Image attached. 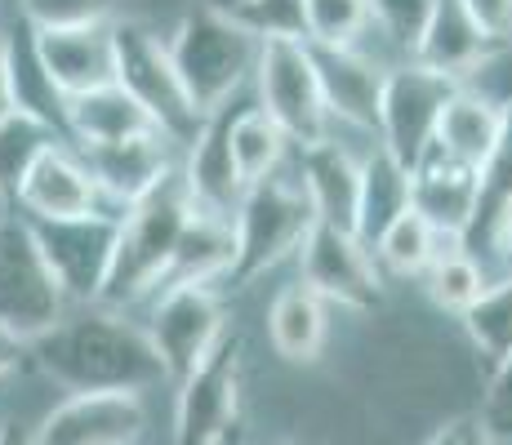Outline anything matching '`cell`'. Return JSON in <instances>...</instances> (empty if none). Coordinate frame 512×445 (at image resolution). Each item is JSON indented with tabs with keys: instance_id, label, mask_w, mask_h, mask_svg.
Listing matches in <instances>:
<instances>
[{
	"instance_id": "cell-12",
	"label": "cell",
	"mask_w": 512,
	"mask_h": 445,
	"mask_svg": "<svg viewBox=\"0 0 512 445\" xmlns=\"http://www.w3.org/2000/svg\"><path fill=\"white\" fill-rule=\"evenodd\" d=\"M299 285H308L321 303H339L348 312H374L383 299V276L374 254L361 245V236L339 227L312 223V232L299 245Z\"/></svg>"
},
{
	"instance_id": "cell-5",
	"label": "cell",
	"mask_w": 512,
	"mask_h": 445,
	"mask_svg": "<svg viewBox=\"0 0 512 445\" xmlns=\"http://www.w3.org/2000/svg\"><path fill=\"white\" fill-rule=\"evenodd\" d=\"M312 205L303 196V187L294 178H263V183L245 187L241 205L232 214V236H236V259L228 281L232 285H250L263 272L281 267L285 259H294L303 245V236L312 232Z\"/></svg>"
},
{
	"instance_id": "cell-42",
	"label": "cell",
	"mask_w": 512,
	"mask_h": 445,
	"mask_svg": "<svg viewBox=\"0 0 512 445\" xmlns=\"http://www.w3.org/2000/svg\"><path fill=\"white\" fill-rule=\"evenodd\" d=\"M14 112V94H9V58H5V36H0V116Z\"/></svg>"
},
{
	"instance_id": "cell-4",
	"label": "cell",
	"mask_w": 512,
	"mask_h": 445,
	"mask_svg": "<svg viewBox=\"0 0 512 445\" xmlns=\"http://www.w3.org/2000/svg\"><path fill=\"white\" fill-rule=\"evenodd\" d=\"M112 54H116V89L174 147H192V138L201 134V116H196L192 98H187L179 72H174L165 36H156L152 27L134 23V18H116Z\"/></svg>"
},
{
	"instance_id": "cell-33",
	"label": "cell",
	"mask_w": 512,
	"mask_h": 445,
	"mask_svg": "<svg viewBox=\"0 0 512 445\" xmlns=\"http://www.w3.org/2000/svg\"><path fill=\"white\" fill-rule=\"evenodd\" d=\"M303 45L312 49H357L370 32L366 0H299Z\"/></svg>"
},
{
	"instance_id": "cell-1",
	"label": "cell",
	"mask_w": 512,
	"mask_h": 445,
	"mask_svg": "<svg viewBox=\"0 0 512 445\" xmlns=\"http://www.w3.org/2000/svg\"><path fill=\"white\" fill-rule=\"evenodd\" d=\"M27 356H36V365L72 397H98V392L143 397L147 388L165 383V365L143 325L98 303H90V312L63 316L54 330L32 339Z\"/></svg>"
},
{
	"instance_id": "cell-17",
	"label": "cell",
	"mask_w": 512,
	"mask_h": 445,
	"mask_svg": "<svg viewBox=\"0 0 512 445\" xmlns=\"http://www.w3.org/2000/svg\"><path fill=\"white\" fill-rule=\"evenodd\" d=\"M36 58H41L49 85L58 98H81L94 89L116 85V54H112V23L107 27H76V32H32Z\"/></svg>"
},
{
	"instance_id": "cell-20",
	"label": "cell",
	"mask_w": 512,
	"mask_h": 445,
	"mask_svg": "<svg viewBox=\"0 0 512 445\" xmlns=\"http://www.w3.org/2000/svg\"><path fill=\"white\" fill-rule=\"evenodd\" d=\"M312 67H317V85H321V98H326L330 121L357 125V130L374 134V125H379L383 72L388 67H379L361 49H312Z\"/></svg>"
},
{
	"instance_id": "cell-26",
	"label": "cell",
	"mask_w": 512,
	"mask_h": 445,
	"mask_svg": "<svg viewBox=\"0 0 512 445\" xmlns=\"http://www.w3.org/2000/svg\"><path fill=\"white\" fill-rule=\"evenodd\" d=\"M495 138H499V103L495 98H486L481 89L459 85L455 98L446 103V112H441L437 147L481 170V161L490 156Z\"/></svg>"
},
{
	"instance_id": "cell-43",
	"label": "cell",
	"mask_w": 512,
	"mask_h": 445,
	"mask_svg": "<svg viewBox=\"0 0 512 445\" xmlns=\"http://www.w3.org/2000/svg\"><path fill=\"white\" fill-rule=\"evenodd\" d=\"M495 254H499V263H504V276H512V223L504 227V236H499Z\"/></svg>"
},
{
	"instance_id": "cell-19",
	"label": "cell",
	"mask_w": 512,
	"mask_h": 445,
	"mask_svg": "<svg viewBox=\"0 0 512 445\" xmlns=\"http://www.w3.org/2000/svg\"><path fill=\"white\" fill-rule=\"evenodd\" d=\"M232 112H236V107H223V112L205 116L201 134L192 138L187 161L179 170L196 210H201V214H219V219H232L236 205H241V196H245V183H241V174H236L232 143H228Z\"/></svg>"
},
{
	"instance_id": "cell-38",
	"label": "cell",
	"mask_w": 512,
	"mask_h": 445,
	"mask_svg": "<svg viewBox=\"0 0 512 445\" xmlns=\"http://www.w3.org/2000/svg\"><path fill=\"white\" fill-rule=\"evenodd\" d=\"M481 423L490 428V437H512V356L504 365H495V374H490Z\"/></svg>"
},
{
	"instance_id": "cell-36",
	"label": "cell",
	"mask_w": 512,
	"mask_h": 445,
	"mask_svg": "<svg viewBox=\"0 0 512 445\" xmlns=\"http://www.w3.org/2000/svg\"><path fill=\"white\" fill-rule=\"evenodd\" d=\"M219 9L259 41H303L299 0H232Z\"/></svg>"
},
{
	"instance_id": "cell-11",
	"label": "cell",
	"mask_w": 512,
	"mask_h": 445,
	"mask_svg": "<svg viewBox=\"0 0 512 445\" xmlns=\"http://www.w3.org/2000/svg\"><path fill=\"white\" fill-rule=\"evenodd\" d=\"M236 419H241V339L223 334L219 348L179 383L174 445H223L232 441Z\"/></svg>"
},
{
	"instance_id": "cell-34",
	"label": "cell",
	"mask_w": 512,
	"mask_h": 445,
	"mask_svg": "<svg viewBox=\"0 0 512 445\" xmlns=\"http://www.w3.org/2000/svg\"><path fill=\"white\" fill-rule=\"evenodd\" d=\"M472 339V348L486 356L490 365H504L512 356V276L490 281L481 290V299L459 316Z\"/></svg>"
},
{
	"instance_id": "cell-6",
	"label": "cell",
	"mask_w": 512,
	"mask_h": 445,
	"mask_svg": "<svg viewBox=\"0 0 512 445\" xmlns=\"http://www.w3.org/2000/svg\"><path fill=\"white\" fill-rule=\"evenodd\" d=\"M254 89H259V112L290 138V147H317L334 138V121L317 85L312 49L303 41H263L254 63Z\"/></svg>"
},
{
	"instance_id": "cell-45",
	"label": "cell",
	"mask_w": 512,
	"mask_h": 445,
	"mask_svg": "<svg viewBox=\"0 0 512 445\" xmlns=\"http://www.w3.org/2000/svg\"><path fill=\"white\" fill-rule=\"evenodd\" d=\"M0 219H5V201H0Z\"/></svg>"
},
{
	"instance_id": "cell-39",
	"label": "cell",
	"mask_w": 512,
	"mask_h": 445,
	"mask_svg": "<svg viewBox=\"0 0 512 445\" xmlns=\"http://www.w3.org/2000/svg\"><path fill=\"white\" fill-rule=\"evenodd\" d=\"M459 5L495 49L512 45V0H459Z\"/></svg>"
},
{
	"instance_id": "cell-46",
	"label": "cell",
	"mask_w": 512,
	"mask_h": 445,
	"mask_svg": "<svg viewBox=\"0 0 512 445\" xmlns=\"http://www.w3.org/2000/svg\"><path fill=\"white\" fill-rule=\"evenodd\" d=\"M0 36H5V27H0Z\"/></svg>"
},
{
	"instance_id": "cell-22",
	"label": "cell",
	"mask_w": 512,
	"mask_h": 445,
	"mask_svg": "<svg viewBox=\"0 0 512 445\" xmlns=\"http://www.w3.org/2000/svg\"><path fill=\"white\" fill-rule=\"evenodd\" d=\"M512 223V98L499 103V138L477 170V205L464 236V250H495L504 227Z\"/></svg>"
},
{
	"instance_id": "cell-9",
	"label": "cell",
	"mask_w": 512,
	"mask_h": 445,
	"mask_svg": "<svg viewBox=\"0 0 512 445\" xmlns=\"http://www.w3.org/2000/svg\"><path fill=\"white\" fill-rule=\"evenodd\" d=\"M67 312V299L58 294L54 276L27 232L23 214L0 219V330L18 334L23 343L54 330Z\"/></svg>"
},
{
	"instance_id": "cell-8",
	"label": "cell",
	"mask_w": 512,
	"mask_h": 445,
	"mask_svg": "<svg viewBox=\"0 0 512 445\" xmlns=\"http://www.w3.org/2000/svg\"><path fill=\"white\" fill-rule=\"evenodd\" d=\"M27 232H32L58 294L67 303H98L116 254L121 214L98 210L81 214V219H27Z\"/></svg>"
},
{
	"instance_id": "cell-7",
	"label": "cell",
	"mask_w": 512,
	"mask_h": 445,
	"mask_svg": "<svg viewBox=\"0 0 512 445\" xmlns=\"http://www.w3.org/2000/svg\"><path fill=\"white\" fill-rule=\"evenodd\" d=\"M464 81H450V76L432 72L419 63H397L383 72V94H379V152H388L401 170H415L419 156L437 143V125L446 103L455 98V89Z\"/></svg>"
},
{
	"instance_id": "cell-37",
	"label": "cell",
	"mask_w": 512,
	"mask_h": 445,
	"mask_svg": "<svg viewBox=\"0 0 512 445\" xmlns=\"http://www.w3.org/2000/svg\"><path fill=\"white\" fill-rule=\"evenodd\" d=\"M366 5H370V27H379V32L410 58L437 0H366Z\"/></svg>"
},
{
	"instance_id": "cell-24",
	"label": "cell",
	"mask_w": 512,
	"mask_h": 445,
	"mask_svg": "<svg viewBox=\"0 0 512 445\" xmlns=\"http://www.w3.org/2000/svg\"><path fill=\"white\" fill-rule=\"evenodd\" d=\"M143 130H156V125L147 121V116L116 85L94 89V94H81V98H67L63 103V134L76 138L81 152L121 143V138H134Z\"/></svg>"
},
{
	"instance_id": "cell-10",
	"label": "cell",
	"mask_w": 512,
	"mask_h": 445,
	"mask_svg": "<svg viewBox=\"0 0 512 445\" xmlns=\"http://www.w3.org/2000/svg\"><path fill=\"white\" fill-rule=\"evenodd\" d=\"M228 334V308L210 285H170L152 303L147 339L165 365V379L183 383Z\"/></svg>"
},
{
	"instance_id": "cell-21",
	"label": "cell",
	"mask_w": 512,
	"mask_h": 445,
	"mask_svg": "<svg viewBox=\"0 0 512 445\" xmlns=\"http://www.w3.org/2000/svg\"><path fill=\"white\" fill-rule=\"evenodd\" d=\"M495 54L499 49L477 32V23L464 14L459 0H437L419 32V45H415V54H410V63L432 67V72L468 85V76L477 72L481 63H490Z\"/></svg>"
},
{
	"instance_id": "cell-13",
	"label": "cell",
	"mask_w": 512,
	"mask_h": 445,
	"mask_svg": "<svg viewBox=\"0 0 512 445\" xmlns=\"http://www.w3.org/2000/svg\"><path fill=\"white\" fill-rule=\"evenodd\" d=\"M147 428L143 397L130 392H98L67 397L41 419L32 445H134Z\"/></svg>"
},
{
	"instance_id": "cell-29",
	"label": "cell",
	"mask_w": 512,
	"mask_h": 445,
	"mask_svg": "<svg viewBox=\"0 0 512 445\" xmlns=\"http://www.w3.org/2000/svg\"><path fill=\"white\" fill-rule=\"evenodd\" d=\"M228 143H232V161H236V174H241L245 187L281 174V161H285V152H290V138H285L259 107L232 112Z\"/></svg>"
},
{
	"instance_id": "cell-14",
	"label": "cell",
	"mask_w": 512,
	"mask_h": 445,
	"mask_svg": "<svg viewBox=\"0 0 512 445\" xmlns=\"http://www.w3.org/2000/svg\"><path fill=\"white\" fill-rule=\"evenodd\" d=\"M81 161L90 165L98 192L116 214L130 210L134 201H143L152 187H161L179 170L174 165V143L161 130H143L134 138H121V143L90 147V152H81Z\"/></svg>"
},
{
	"instance_id": "cell-40",
	"label": "cell",
	"mask_w": 512,
	"mask_h": 445,
	"mask_svg": "<svg viewBox=\"0 0 512 445\" xmlns=\"http://www.w3.org/2000/svg\"><path fill=\"white\" fill-rule=\"evenodd\" d=\"M423 445H499V441L490 437V428L481 423V414H459V419L441 423Z\"/></svg>"
},
{
	"instance_id": "cell-32",
	"label": "cell",
	"mask_w": 512,
	"mask_h": 445,
	"mask_svg": "<svg viewBox=\"0 0 512 445\" xmlns=\"http://www.w3.org/2000/svg\"><path fill=\"white\" fill-rule=\"evenodd\" d=\"M423 285H428V299L437 303L441 312H455L464 316L472 303L481 299V290H486V272H481L477 254H468L459 241H446L441 245V254L432 259V267L423 272Z\"/></svg>"
},
{
	"instance_id": "cell-28",
	"label": "cell",
	"mask_w": 512,
	"mask_h": 445,
	"mask_svg": "<svg viewBox=\"0 0 512 445\" xmlns=\"http://www.w3.org/2000/svg\"><path fill=\"white\" fill-rule=\"evenodd\" d=\"M58 143H67V134L41 116L18 112V107L0 116V201H14L32 165Z\"/></svg>"
},
{
	"instance_id": "cell-25",
	"label": "cell",
	"mask_w": 512,
	"mask_h": 445,
	"mask_svg": "<svg viewBox=\"0 0 512 445\" xmlns=\"http://www.w3.org/2000/svg\"><path fill=\"white\" fill-rule=\"evenodd\" d=\"M326 334H330L326 303H321L308 285L294 281L272 299L268 339H272V348H277V356H285V361H294V365L317 361L321 348H326Z\"/></svg>"
},
{
	"instance_id": "cell-31",
	"label": "cell",
	"mask_w": 512,
	"mask_h": 445,
	"mask_svg": "<svg viewBox=\"0 0 512 445\" xmlns=\"http://www.w3.org/2000/svg\"><path fill=\"white\" fill-rule=\"evenodd\" d=\"M441 245L446 241H441L415 210H406L374 236L370 254H374V263H383L392 276H423L432 267V259L441 254Z\"/></svg>"
},
{
	"instance_id": "cell-3",
	"label": "cell",
	"mask_w": 512,
	"mask_h": 445,
	"mask_svg": "<svg viewBox=\"0 0 512 445\" xmlns=\"http://www.w3.org/2000/svg\"><path fill=\"white\" fill-rule=\"evenodd\" d=\"M259 45H263L259 36H250L241 23H232L219 5L187 9L179 27L165 36L170 63L201 121L232 107V98L245 89V81H254Z\"/></svg>"
},
{
	"instance_id": "cell-15",
	"label": "cell",
	"mask_w": 512,
	"mask_h": 445,
	"mask_svg": "<svg viewBox=\"0 0 512 445\" xmlns=\"http://www.w3.org/2000/svg\"><path fill=\"white\" fill-rule=\"evenodd\" d=\"M472 205H477V165L459 161V156L441 152L437 143L419 156L410 170V210L419 214L441 241L464 245Z\"/></svg>"
},
{
	"instance_id": "cell-35",
	"label": "cell",
	"mask_w": 512,
	"mask_h": 445,
	"mask_svg": "<svg viewBox=\"0 0 512 445\" xmlns=\"http://www.w3.org/2000/svg\"><path fill=\"white\" fill-rule=\"evenodd\" d=\"M32 32H76L116 23V0H18Z\"/></svg>"
},
{
	"instance_id": "cell-27",
	"label": "cell",
	"mask_w": 512,
	"mask_h": 445,
	"mask_svg": "<svg viewBox=\"0 0 512 445\" xmlns=\"http://www.w3.org/2000/svg\"><path fill=\"white\" fill-rule=\"evenodd\" d=\"M406 210H410V170H401L388 152L374 147L370 156H361V205H357L361 245L370 250L374 236Z\"/></svg>"
},
{
	"instance_id": "cell-44",
	"label": "cell",
	"mask_w": 512,
	"mask_h": 445,
	"mask_svg": "<svg viewBox=\"0 0 512 445\" xmlns=\"http://www.w3.org/2000/svg\"><path fill=\"white\" fill-rule=\"evenodd\" d=\"M0 445H32V437H23L18 428H0Z\"/></svg>"
},
{
	"instance_id": "cell-30",
	"label": "cell",
	"mask_w": 512,
	"mask_h": 445,
	"mask_svg": "<svg viewBox=\"0 0 512 445\" xmlns=\"http://www.w3.org/2000/svg\"><path fill=\"white\" fill-rule=\"evenodd\" d=\"M5 58H9V94H14L18 112H32V116H41V121L63 130V98H58V89L49 85L41 58H36L32 27H27L18 41L5 36Z\"/></svg>"
},
{
	"instance_id": "cell-16",
	"label": "cell",
	"mask_w": 512,
	"mask_h": 445,
	"mask_svg": "<svg viewBox=\"0 0 512 445\" xmlns=\"http://www.w3.org/2000/svg\"><path fill=\"white\" fill-rule=\"evenodd\" d=\"M14 205L23 210V219H81V214L112 210V205L103 201V192H98L90 165L67 143L49 147L41 161L32 165V174L18 187Z\"/></svg>"
},
{
	"instance_id": "cell-23",
	"label": "cell",
	"mask_w": 512,
	"mask_h": 445,
	"mask_svg": "<svg viewBox=\"0 0 512 445\" xmlns=\"http://www.w3.org/2000/svg\"><path fill=\"white\" fill-rule=\"evenodd\" d=\"M236 259V236H232V219H219V214H201L192 210L183 236H179V250H174L170 276H165L161 290L170 285H219L228 281Z\"/></svg>"
},
{
	"instance_id": "cell-41",
	"label": "cell",
	"mask_w": 512,
	"mask_h": 445,
	"mask_svg": "<svg viewBox=\"0 0 512 445\" xmlns=\"http://www.w3.org/2000/svg\"><path fill=\"white\" fill-rule=\"evenodd\" d=\"M23 361H27V343L18 339V334L0 330V379H5L9 370H18Z\"/></svg>"
},
{
	"instance_id": "cell-18",
	"label": "cell",
	"mask_w": 512,
	"mask_h": 445,
	"mask_svg": "<svg viewBox=\"0 0 512 445\" xmlns=\"http://www.w3.org/2000/svg\"><path fill=\"white\" fill-rule=\"evenodd\" d=\"M299 187L312 205V219L357 236V205H361V156L348 143L326 138L299 152Z\"/></svg>"
},
{
	"instance_id": "cell-2",
	"label": "cell",
	"mask_w": 512,
	"mask_h": 445,
	"mask_svg": "<svg viewBox=\"0 0 512 445\" xmlns=\"http://www.w3.org/2000/svg\"><path fill=\"white\" fill-rule=\"evenodd\" d=\"M192 210L196 205H192V196H187L179 170L165 178L161 187H152L143 201H134L130 210H121L116 254H112V267H107L98 308L125 312L139 299H147L152 290H161Z\"/></svg>"
}]
</instances>
